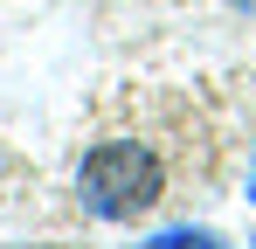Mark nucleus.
<instances>
[{
	"mask_svg": "<svg viewBox=\"0 0 256 249\" xmlns=\"http://www.w3.org/2000/svg\"><path fill=\"white\" fill-rule=\"evenodd\" d=\"M146 249H228L222 236H208V228H160Z\"/></svg>",
	"mask_w": 256,
	"mask_h": 249,
	"instance_id": "2",
	"label": "nucleus"
},
{
	"mask_svg": "<svg viewBox=\"0 0 256 249\" xmlns=\"http://www.w3.org/2000/svg\"><path fill=\"white\" fill-rule=\"evenodd\" d=\"M228 7H236V14H250V21H256V0H228Z\"/></svg>",
	"mask_w": 256,
	"mask_h": 249,
	"instance_id": "3",
	"label": "nucleus"
},
{
	"mask_svg": "<svg viewBox=\"0 0 256 249\" xmlns=\"http://www.w3.org/2000/svg\"><path fill=\"white\" fill-rule=\"evenodd\" d=\"M160 194H166V173L152 160V146H138V138H104L76 166V201L97 222H138Z\"/></svg>",
	"mask_w": 256,
	"mask_h": 249,
	"instance_id": "1",
	"label": "nucleus"
},
{
	"mask_svg": "<svg viewBox=\"0 0 256 249\" xmlns=\"http://www.w3.org/2000/svg\"><path fill=\"white\" fill-rule=\"evenodd\" d=\"M250 194H256V180H250Z\"/></svg>",
	"mask_w": 256,
	"mask_h": 249,
	"instance_id": "4",
	"label": "nucleus"
}]
</instances>
